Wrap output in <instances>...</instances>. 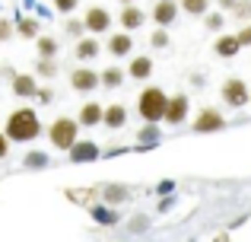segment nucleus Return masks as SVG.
I'll list each match as a JSON object with an SVG mask.
<instances>
[{"mask_svg": "<svg viewBox=\"0 0 251 242\" xmlns=\"http://www.w3.org/2000/svg\"><path fill=\"white\" fill-rule=\"evenodd\" d=\"M35 74H38V77H45V80L57 77V61H48V57H38V61H35Z\"/></svg>", "mask_w": 251, "mask_h": 242, "instance_id": "nucleus-26", "label": "nucleus"}, {"mask_svg": "<svg viewBox=\"0 0 251 242\" xmlns=\"http://www.w3.org/2000/svg\"><path fill=\"white\" fill-rule=\"evenodd\" d=\"M83 26L86 32H92V35H102V32L111 29V13L105 10V6H89L83 16Z\"/></svg>", "mask_w": 251, "mask_h": 242, "instance_id": "nucleus-6", "label": "nucleus"}, {"mask_svg": "<svg viewBox=\"0 0 251 242\" xmlns=\"http://www.w3.org/2000/svg\"><path fill=\"white\" fill-rule=\"evenodd\" d=\"M10 86H13V96H16V99H35L38 96V83H35L32 74H16V80H13Z\"/></svg>", "mask_w": 251, "mask_h": 242, "instance_id": "nucleus-11", "label": "nucleus"}, {"mask_svg": "<svg viewBox=\"0 0 251 242\" xmlns=\"http://www.w3.org/2000/svg\"><path fill=\"white\" fill-rule=\"evenodd\" d=\"M232 16L235 19H242V23H251V0H239V3H235V10H232Z\"/></svg>", "mask_w": 251, "mask_h": 242, "instance_id": "nucleus-28", "label": "nucleus"}, {"mask_svg": "<svg viewBox=\"0 0 251 242\" xmlns=\"http://www.w3.org/2000/svg\"><path fill=\"white\" fill-rule=\"evenodd\" d=\"M67 156H70V162H96L102 156V150H99L96 140H76Z\"/></svg>", "mask_w": 251, "mask_h": 242, "instance_id": "nucleus-10", "label": "nucleus"}, {"mask_svg": "<svg viewBox=\"0 0 251 242\" xmlns=\"http://www.w3.org/2000/svg\"><path fill=\"white\" fill-rule=\"evenodd\" d=\"M102 118H105V106H99V102H86L76 115V121L83 128H96V124H102Z\"/></svg>", "mask_w": 251, "mask_h": 242, "instance_id": "nucleus-13", "label": "nucleus"}, {"mask_svg": "<svg viewBox=\"0 0 251 242\" xmlns=\"http://www.w3.org/2000/svg\"><path fill=\"white\" fill-rule=\"evenodd\" d=\"M16 35H23V38H38V35H42V26H38V19H35V16H19V19H16Z\"/></svg>", "mask_w": 251, "mask_h": 242, "instance_id": "nucleus-22", "label": "nucleus"}, {"mask_svg": "<svg viewBox=\"0 0 251 242\" xmlns=\"http://www.w3.org/2000/svg\"><path fill=\"white\" fill-rule=\"evenodd\" d=\"M99 83H102L105 89H118L124 83V70L121 67H105V70H99Z\"/></svg>", "mask_w": 251, "mask_h": 242, "instance_id": "nucleus-25", "label": "nucleus"}, {"mask_svg": "<svg viewBox=\"0 0 251 242\" xmlns=\"http://www.w3.org/2000/svg\"><path fill=\"white\" fill-rule=\"evenodd\" d=\"M156 191H159V194H172V191H175V185H172V182H159Z\"/></svg>", "mask_w": 251, "mask_h": 242, "instance_id": "nucleus-39", "label": "nucleus"}, {"mask_svg": "<svg viewBox=\"0 0 251 242\" xmlns=\"http://www.w3.org/2000/svg\"><path fill=\"white\" fill-rule=\"evenodd\" d=\"M70 86H74L76 93H92V89H99L102 86V83H99V70H89V67L70 70Z\"/></svg>", "mask_w": 251, "mask_h": 242, "instance_id": "nucleus-7", "label": "nucleus"}, {"mask_svg": "<svg viewBox=\"0 0 251 242\" xmlns=\"http://www.w3.org/2000/svg\"><path fill=\"white\" fill-rule=\"evenodd\" d=\"M150 45H153V48H169V32L166 29H156L153 38H150Z\"/></svg>", "mask_w": 251, "mask_h": 242, "instance_id": "nucleus-32", "label": "nucleus"}, {"mask_svg": "<svg viewBox=\"0 0 251 242\" xmlns=\"http://www.w3.org/2000/svg\"><path fill=\"white\" fill-rule=\"evenodd\" d=\"M159 137H162L159 124H143V128L137 131V140H140V150H150L153 143H159Z\"/></svg>", "mask_w": 251, "mask_h": 242, "instance_id": "nucleus-24", "label": "nucleus"}, {"mask_svg": "<svg viewBox=\"0 0 251 242\" xmlns=\"http://www.w3.org/2000/svg\"><path fill=\"white\" fill-rule=\"evenodd\" d=\"M99 194H102V201L111 207V204H124V201L130 198V188L127 185H102Z\"/></svg>", "mask_w": 251, "mask_h": 242, "instance_id": "nucleus-18", "label": "nucleus"}, {"mask_svg": "<svg viewBox=\"0 0 251 242\" xmlns=\"http://www.w3.org/2000/svg\"><path fill=\"white\" fill-rule=\"evenodd\" d=\"M150 74H153V61H150V54H137V57H130V64H127V77H134V80H150Z\"/></svg>", "mask_w": 251, "mask_h": 242, "instance_id": "nucleus-16", "label": "nucleus"}, {"mask_svg": "<svg viewBox=\"0 0 251 242\" xmlns=\"http://www.w3.org/2000/svg\"><path fill=\"white\" fill-rule=\"evenodd\" d=\"M203 23H207V29H210V32H220L226 19H223L220 13H207V16H203Z\"/></svg>", "mask_w": 251, "mask_h": 242, "instance_id": "nucleus-31", "label": "nucleus"}, {"mask_svg": "<svg viewBox=\"0 0 251 242\" xmlns=\"http://www.w3.org/2000/svg\"><path fill=\"white\" fill-rule=\"evenodd\" d=\"M188 96L184 93H175V96H169V106H166V118L162 121H169V124H181V121H188Z\"/></svg>", "mask_w": 251, "mask_h": 242, "instance_id": "nucleus-8", "label": "nucleus"}, {"mask_svg": "<svg viewBox=\"0 0 251 242\" xmlns=\"http://www.w3.org/2000/svg\"><path fill=\"white\" fill-rule=\"evenodd\" d=\"M42 106H48V102H54V89L51 86H38V96H35Z\"/></svg>", "mask_w": 251, "mask_h": 242, "instance_id": "nucleus-34", "label": "nucleus"}, {"mask_svg": "<svg viewBox=\"0 0 251 242\" xmlns=\"http://www.w3.org/2000/svg\"><path fill=\"white\" fill-rule=\"evenodd\" d=\"M178 13H181V6H178L175 0H156V6H153V23L159 26V29H166V26L175 23Z\"/></svg>", "mask_w": 251, "mask_h": 242, "instance_id": "nucleus-9", "label": "nucleus"}, {"mask_svg": "<svg viewBox=\"0 0 251 242\" xmlns=\"http://www.w3.org/2000/svg\"><path fill=\"white\" fill-rule=\"evenodd\" d=\"M89 214H92V220H96V223H102V226H118V223H121L118 211H115V207H108V204H92Z\"/></svg>", "mask_w": 251, "mask_h": 242, "instance_id": "nucleus-19", "label": "nucleus"}, {"mask_svg": "<svg viewBox=\"0 0 251 242\" xmlns=\"http://www.w3.org/2000/svg\"><path fill=\"white\" fill-rule=\"evenodd\" d=\"M130 48H134V38H130V32H115V35L108 38V54H111V57H127Z\"/></svg>", "mask_w": 251, "mask_h": 242, "instance_id": "nucleus-14", "label": "nucleus"}, {"mask_svg": "<svg viewBox=\"0 0 251 242\" xmlns=\"http://www.w3.org/2000/svg\"><path fill=\"white\" fill-rule=\"evenodd\" d=\"M0 77H3V80H10V83H13V80H16V70H13L10 64H3V67H0Z\"/></svg>", "mask_w": 251, "mask_h": 242, "instance_id": "nucleus-37", "label": "nucleus"}, {"mask_svg": "<svg viewBox=\"0 0 251 242\" xmlns=\"http://www.w3.org/2000/svg\"><path fill=\"white\" fill-rule=\"evenodd\" d=\"M3 134H6V140H13V143H32V140H38V134H42L38 112H35V108H29V106L13 108L10 118H6Z\"/></svg>", "mask_w": 251, "mask_h": 242, "instance_id": "nucleus-1", "label": "nucleus"}, {"mask_svg": "<svg viewBox=\"0 0 251 242\" xmlns=\"http://www.w3.org/2000/svg\"><path fill=\"white\" fill-rule=\"evenodd\" d=\"M121 6H134V0H121Z\"/></svg>", "mask_w": 251, "mask_h": 242, "instance_id": "nucleus-41", "label": "nucleus"}, {"mask_svg": "<svg viewBox=\"0 0 251 242\" xmlns=\"http://www.w3.org/2000/svg\"><path fill=\"white\" fill-rule=\"evenodd\" d=\"M191 128H194V134H213V131L226 128V118H223L220 108H201V115H197V121Z\"/></svg>", "mask_w": 251, "mask_h": 242, "instance_id": "nucleus-5", "label": "nucleus"}, {"mask_svg": "<svg viewBox=\"0 0 251 242\" xmlns=\"http://www.w3.org/2000/svg\"><path fill=\"white\" fill-rule=\"evenodd\" d=\"M16 35V23L6 16H0V42H10V38Z\"/></svg>", "mask_w": 251, "mask_h": 242, "instance_id": "nucleus-30", "label": "nucleus"}, {"mask_svg": "<svg viewBox=\"0 0 251 242\" xmlns=\"http://www.w3.org/2000/svg\"><path fill=\"white\" fill-rule=\"evenodd\" d=\"M220 96H223V102H226L229 108H242L245 102H251L248 83L242 80V77H229V80H223V86H220Z\"/></svg>", "mask_w": 251, "mask_h": 242, "instance_id": "nucleus-4", "label": "nucleus"}, {"mask_svg": "<svg viewBox=\"0 0 251 242\" xmlns=\"http://www.w3.org/2000/svg\"><path fill=\"white\" fill-rule=\"evenodd\" d=\"M64 29H67V35L76 38V42H80V38H86V35H83V32H86L83 19H67V26H64Z\"/></svg>", "mask_w": 251, "mask_h": 242, "instance_id": "nucleus-29", "label": "nucleus"}, {"mask_svg": "<svg viewBox=\"0 0 251 242\" xmlns=\"http://www.w3.org/2000/svg\"><path fill=\"white\" fill-rule=\"evenodd\" d=\"M130 230H134V233H143V230H147V217H134V220H130Z\"/></svg>", "mask_w": 251, "mask_h": 242, "instance_id": "nucleus-36", "label": "nucleus"}, {"mask_svg": "<svg viewBox=\"0 0 251 242\" xmlns=\"http://www.w3.org/2000/svg\"><path fill=\"white\" fill-rule=\"evenodd\" d=\"M23 166L29 169V172H38V169H48L51 166V156L45 153V150H29V153L23 156Z\"/></svg>", "mask_w": 251, "mask_h": 242, "instance_id": "nucleus-21", "label": "nucleus"}, {"mask_svg": "<svg viewBox=\"0 0 251 242\" xmlns=\"http://www.w3.org/2000/svg\"><path fill=\"white\" fill-rule=\"evenodd\" d=\"M143 19H147V13L140 10V6H121V16H118V23H121V32H134L143 26Z\"/></svg>", "mask_w": 251, "mask_h": 242, "instance_id": "nucleus-12", "label": "nucleus"}, {"mask_svg": "<svg viewBox=\"0 0 251 242\" xmlns=\"http://www.w3.org/2000/svg\"><path fill=\"white\" fill-rule=\"evenodd\" d=\"M57 38H51V35H38L35 38V51H38V57H48V61H57Z\"/></svg>", "mask_w": 251, "mask_h": 242, "instance_id": "nucleus-23", "label": "nucleus"}, {"mask_svg": "<svg viewBox=\"0 0 251 242\" xmlns=\"http://www.w3.org/2000/svg\"><path fill=\"white\" fill-rule=\"evenodd\" d=\"M99 51H102V45H99V38H92V35H86L76 42V48H74V54H76V61H92V57H99Z\"/></svg>", "mask_w": 251, "mask_h": 242, "instance_id": "nucleus-17", "label": "nucleus"}, {"mask_svg": "<svg viewBox=\"0 0 251 242\" xmlns=\"http://www.w3.org/2000/svg\"><path fill=\"white\" fill-rule=\"evenodd\" d=\"M235 38H239L242 48H251V23H248V26H242V29L235 32Z\"/></svg>", "mask_w": 251, "mask_h": 242, "instance_id": "nucleus-33", "label": "nucleus"}, {"mask_svg": "<svg viewBox=\"0 0 251 242\" xmlns=\"http://www.w3.org/2000/svg\"><path fill=\"white\" fill-rule=\"evenodd\" d=\"M6 153H10V140H6V134L0 131V160H3Z\"/></svg>", "mask_w": 251, "mask_h": 242, "instance_id": "nucleus-38", "label": "nucleus"}, {"mask_svg": "<svg viewBox=\"0 0 251 242\" xmlns=\"http://www.w3.org/2000/svg\"><path fill=\"white\" fill-rule=\"evenodd\" d=\"M178 6H181V10L184 13H191V16H207V0H181V3H178Z\"/></svg>", "mask_w": 251, "mask_h": 242, "instance_id": "nucleus-27", "label": "nucleus"}, {"mask_svg": "<svg viewBox=\"0 0 251 242\" xmlns=\"http://www.w3.org/2000/svg\"><path fill=\"white\" fill-rule=\"evenodd\" d=\"M48 140H51V147H57V150H74V143L80 140V121H74V118H57V121H51V128H48Z\"/></svg>", "mask_w": 251, "mask_h": 242, "instance_id": "nucleus-3", "label": "nucleus"}, {"mask_svg": "<svg viewBox=\"0 0 251 242\" xmlns=\"http://www.w3.org/2000/svg\"><path fill=\"white\" fill-rule=\"evenodd\" d=\"M213 51H216L220 57H235V54L242 51V45H239V38H235V35H220V38L213 42Z\"/></svg>", "mask_w": 251, "mask_h": 242, "instance_id": "nucleus-20", "label": "nucleus"}, {"mask_svg": "<svg viewBox=\"0 0 251 242\" xmlns=\"http://www.w3.org/2000/svg\"><path fill=\"white\" fill-rule=\"evenodd\" d=\"M235 3H239V0H220L223 10H235Z\"/></svg>", "mask_w": 251, "mask_h": 242, "instance_id": "nucleus-40", "label": "nucleus"}, {"mask_svg": "<svg viewBox=\"0 0 251 242\" xmlns=\"http://www.w3.org/2000/svg\"><path fill=\"white\" fill-rule=\"evenodd\" d=\"M105 128H111V131H118V128H124L127 124V108L121 106V102H111V106H105V118H102Z\"/></svg>", "mask_w": 251, "mask_h": 242, "instance_id": "nucleus-15", "label": "nucleus"}, {"mask_svg": "<svg viewBox=\"0 0 251 242\" xmlns=\"http://www.w3.org/2000/svg\"><path fill=\"white\" fill-rule=\"evenodd\" d=\"M76 3H80V0H54V10L57 13H74Z\"/></svg>", "mask_w": 251, "mask_h": 242, "instance_id": "nucleus-35", "label": "nucleus"}, {"mask_svg": "<svg viewBox=\"0 0 251 242\" xmlns=\"http://www.w3.org/2000/svg\"><path fill=\"white\" fill-rule=\"evenodd\" d=\"M166 106H169V96L159 86H147L137 96V112H140V118L147 124H159L166 118Z\"/></svg>", "mask_w": 251, "mask_h": 242, "instance_id": "nucleus-2", "label": "nucleus"}]
</instances>
